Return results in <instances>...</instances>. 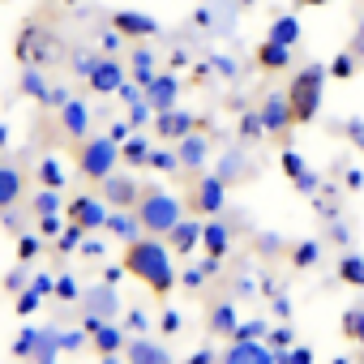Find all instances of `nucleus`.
Returning a JSON list of instances; mask_svg holds the SVG:
<instances>
[{
    "instance_id": "22",
    "label": "nucleus",
    "mask_w": 364,
    "mask_h": 364,
    "mask_svg": "<svg viewBox=\"0 0 364 364\" xmlns=\"http://www.w3.org/2000/svg\"><path fill=\"white\" fill-rule=\"evenodd\" d=\"M65 120H69V129H82V107H69Z\"/></svg>"
},
{
    "instance_id": "23",
    "label": "nucleus",
    "mask_w": 364,
    "mask_h": 364,
    "mask_svg": "<svg viewBox=\"0 0 364 364\" xmlns=\"http://www.w3.org/2000/svg\"><path fill=\"white\" fill-rule=\"evenodd\" d=\"M313 253H317L313 245H300V253H296V257H300V266H309V262H313Z\"/></svg>"
},
{
    "instance_id": "19",
    "label": "nucleus",
    "mask_w": 364,
    "mask_h": 364,
    "mask_svg": "<svg viewBox=\"0 0 364 364\" xmlns=\"http://www.w3.org/2000/svg\"><path fill=\"white\" fill-rule=\"evenodd\" d=\"M95 330H99V334H95V338H99V347H103V351H112V347H116V334H112L107 326H95Z\"/></svg>"
},
{
    "instance_id": "11",
    "label": "nucleus",
    "mask_w": 364,
    "mask_h": 364,
    "mask_svg": "<svg viewBox=\"0 0 364 364\" xmlns=\"http://www.w3.org/2000/svg\"><path fill=\"white\" fill-rule=\"evenodd\" d=\"M198 240H202V228H193V223H176V228H171V245H176L180 253H189Z\"/></svg>"
},
{
    "instance_id": "8",
    "label": "nucleus",
    "mask_w": 364,
    "mask_h": 364,
    "mask_svg": "<svg viewBox=\"0 0 364 364\" xmlns=\"http://www.w3.org/2000/svg\"><path fill=\"white\" fill-rule=\"evenodd\" d=\"M257 65H262V69H283V65H287V48L274 43V39H266V43L257 48Z\"/></svg>"
},
{
    "instance_id": "16",
    "label": "nucleus",
    "mask_w": 364,
    "mask_h": 364,
    "mask_svg": "<svg viewBox=\"0 0 364 364\" xmlns=\"http://www.w3.org/2000/svg\"><path fill=\"white\" fill-rule=\"evenodd\" d=\"M223 245H228V240H223V228H206V249H210L215 262L223 257Z\"/></svg>"
},
{
    "instance_id": "5",
    "label": "nucleus",
    "mask_w": 364,
    "mask_h": 364,
    "mask_svg": "<svg viewBox=\"0 0 364 364\" xmlns=\"http://www.w3.org/2000/svg\"><path fill=\"white\" fill-rule=\"evenodd\" d=\"M107 167H112V141H95L82 159V171L86 176H107Z\"/></svg>"
},
{
    "instance_id": "6",
    "label": "nucleus",
    "mask_w": 364,
    "mask_h": 364,
    "mask_svg": "<svg viewBox=\"0 0 364 364\" xmlns=\"http://www.w3.org/2000/svg\"><path fill=\"white\" fill-rule=\"evenodd\" d=\"M18 193H22V176H18L14 167H0V210L14 206V202H18Z\"/></svg>"
},
{
    "instance_id": "14",
    "label": "nucleus",
    "mask_w": 364,
    "mask_h": 364,
    "mask_svg": "<svg viewBox=\"0 0 364 364\" xmlns=\"http://www.w3.org/2000/svg\"><path fill=\"white\" fill-rule=\"evenodd\" d=\"M283 171H287L291 180H300V185H304V189L313 185V180H309V171L300 167V159H296V154H283Z\"/></svg>"
},
{
    "instance_id": "30",
    "label": "nucleus",
    "mask_w": 364,
    "mask_h": 364,
    "mask_svg": "<svg viewBox=\"0 0 364 364\" xmlns=\"http://www.w3.org/2000/svg\"><path fill=\"white\" fill-rule=\"evenodd\" d=\"M0 141H5V129H0Z\"/></svg>"
},
{
    "instance_id": "28",
    "label": "nucleus",
    "mask_w": 364,
    "mask_h": 364,
    "mask_svg": "<svg viewBox=\"0 0 364 364\" xmlns=\"http://www.w3.org/2000/svg\"><path fill=\"white\" fill-rule=\"evenodd\" d=\"M189 364H210V360H206V355H198V360H189Z\"/></svg>"
},
{
    "instance_id": "12",
    "label": "nucleus",
    "mask_w": 364,
    "mask_h": 364,
    "mask_svg": "<svg viewBox=\"0 0 364 364\" xmlns=\"http://www.w3.org/2000/svg\"><path fill=\"white\" fill-rule=\"evenodd\" d=\"M219 180H206V185L198 189V198H193V210H219Z\"/></svg>"
},
{
    "instance_id": "26",
    "label": "nucleus",
    "mask_w": 364,
    "mask_h": 364,
    "mask_svg": "<svg viewBox=\"0 0 364 364\" xmlns=\"http://www.w3.org/2000/svg\"><path fill=\"white\" fill-rule=\"evenodd\" d=\"M291 364H309V351H304V347H300V351H296V355H291Z\"/></svg>"
},
{
    "instance_id": "29",
    "label": "nucleus",
    "mask_w": 364,
    "mask_h": 364,
    "mask_svg": "<svg viewBox=\"0 0 364 364\" xmlns=\"http://www.w3.org/2000/svg\"><path fill=\"white\" fill-rule=\"evenodd\" d=\"M360 48H364V31H360Z\"/></svg>"
},
{
    "instance_id": "9",
    "label": "nucleus",
    "mask_w": 364,
    "mask_h": 364,
    "mask_svg": "<svg viewBox=\"0 0 364 364\" xmlns=\"http://www.w3.org/2000/svg\"><path fill=\"white\" fill-rule=\"evenodd\" d=\"M90 86L103 90V95L116 90V86H120V69H116V65H95V69H90Z\"/></svg>"
},
{
    "instance_id": "20",
    "label": "nucleus",
    "mask_w": 364,
    "mask_h": 364,
    "mask_svg": "<svg viewBox=\"0 0 364 364\" xmlns=\"http://www.w3.org/2000/svg\"><path fill=\"white\" fill-rule=\"evenodd\" d=\"M185 124H189V120H180V116H167L159 129H163V133H185Z\"/></svg>"
},
{
    "instance_id": "25",
    "label": "nucleus",
    "mask_w": 364,
    "mask_h": 364,
    "mask_svg": "<svg viewBox=\"0 0 364 364\" xmlns=\"http://www.w3.org/2000/svg\"><path fill=\"white\" fill-rule=\"evenodd\" d=\"M351 73V60H334V77H347Z\"/></svg>"
},
{
    "instance_id": "17",
    "label": "nucleus",
    "mask_w": 364,
    "mask_h": 364,
    "mask_svg": "<svg viewBox=\"0 0 364 364\" xmlns=\"http://www.w3.org/2000/svg\"><path fill=\"white\" fill-rule=\"evenodd\" d=\"M343 279H347V283H364V266H360V257H347V262H343Z\"/></svg>"
},
{
    "instance_id": "4",
    "label": "nucleus",
    "mask_w": 364,
    "mask_h": 364,
    "mask_svg": "<svg viewBox=\"0 0 364 364\" xmlns=\"http://www.w3.org/2000/svg\"><path fill=\"white\" fill-rule=\"evenodd\" d=\"M141 223H146L150 232H171V228H176V202H171V198H150V202L141 206Z\"/></svg>"
},
{
    "instance_id": "13",
    "label": "nucleus",
    "mask_w": 364,
    "mask_h": 364,
    "mask_svg": "<svg viewBox=\"0 0 364 364\" xmlns=\"http://www.w3.org/2000/svg\"><path fill=\"white\" fill-rule=\"evenodd\" d=\"M270 39H274V43H283V48H287V43H296V39H300V22H291V18H279Z\"/></svg>"
},
{
    "instance_id": "2",
    "label": "nucleus",
    "mask_w": 364,
    "mask_h": 364,
    "mask_svg": "<svg viewBox=\"0 0 364 364\" xmlns=\"http://www.w3.org/2000/svg\"><path fill=\"white\" fill-rule=\"evenodd\" d=\"M321 107V69H300L296 82L287 86V120L291 124H309Z\"/></svg>"
},
{
    "instance_id": "7",
    "label": "nucleus",
    "mask_w": 364,
    "mask_h": 364,
    "mask_svg": "<svg viewBox=\"0 0 364 364\" xmlns=\"http://www.w3.org/2000/svg\"><path fill=\"white\" fill-rule=\"evenodd\" d=\"M112 22H116V31H120V35H154V22H150V18H141V14H116Z\"/></svg>"
},
{
    "instance_id": "3",
    "label": "nucleus",
    "mask_w": 364,
    "mask_h": 364,
    "mask_svg": "<svg viewBox=\"0 0 364 364\" xmlns=\"http://www.w3.org/2000/svg\"><path fill=\"white\" fill-rule=\"evenodd\" d=\"M18 60L22 65H52L56 56H60V43L39 26V22H31V26H22V35H18Z\"/></svg>"
},
{
    "instance_id": "18",
    "label": "nucleus",
    "mask_w": 364,
    "mask_h": 364,
    "mask_svg": "<svg viewBox=\"0 0 364 364\" xmlns=\"http://www.w3.org/2000/svg\"><path fill=\"white\" fill-rule=\"evenodd\" d=\"M347 334L351 338H364V317L360 313H347Z\"/></svg>"
},
{
    "instance_id": "27",
    "label": "nucleus",
    "mask_w": 364,
    "mask_h": 364,
    "mask_svg": "<svg viewBox=\"0 0 364 364\" xmlns=\"http://www.w3.org/2000/svg\"><path fill=\"white\" fill-rule=\"evenodd\" d=\"M300 5H330V0H300Z\"/></svg>"
},
{
    "instance_id": "15",
    "label": "nucleus",
    "mask_w": 364,
    "mask_h": 364,
    "mask_svg": "<svg viewBox=\"0 0 364 364\" xmlns=\"http://www.w3.org/2000/svg\"><path fill=\"white\" fill-rule=\"evenodd\" d=\"M133 193H137V189L129 185V180H124V185H120V180H112V185H107V198H112V202H124V206H129Z\"/></svg>"
},
{
    "instance_id": "10",
    "label": "nucleus",
    "mask_w": 364,
    "mask_h": 364,
    "mask_svg": "<svg viewBox=\"0 0 364 364\" xmlns=\"http://www.w3.org/2000/svg\"><path fill=\"white\" fill-rule=\"evenodd\" d=\"M69 219H73V228L82 232V228L99 223V206H95L90 198H82V202H73V206H69Z\"/></svg>"
},
{
    "instance_id": "21",
    "label": "nucleus",
    "mask_w": 364,
    "mask_h": 364,
    "mask_svg": "<svg viewBox=\"0 0 364 364\" xmlns=\"http://www.w3.org/2000/svg\"><path fill=\"white\" fill-rule=\"evenodd\" d=\"M124 154H129V163H146V159H141V154H146V150H141V141H129V150H124Z\"/></svg>"
},
{
    "instance_id": "1",
    "label": "nucleus",
    "mask_w": 364,
    "mask_h": 364,
    "mask_svg": "<svg viewBox=\"0 0 364 364\" xmlns=\"http://www.w3.org/2000/svg\"><path fill=\"white\" fill-rule=\"evenodd\" d=\"M124 270L137 274L154 296H167V291H171V279H176L167 253H163L154 240H137V245H129V249H124Z\"/></svg>"
},
{
    "instance_id": "24",
    "label": "nucleus",
    "mask_w": 364,
    "mask_h": 364,
    "mask_svg": "<svg viewBox=\"0 0 364 364\" xmlns=\"http://www.w3.org/2000/svg\"><path fill=\"white\" fill-rule=\"evenodd\" d=\"M43 180H48V185H60V171H56V167L48 163V167H43Z\"/></svg>"
}]
</instances>
